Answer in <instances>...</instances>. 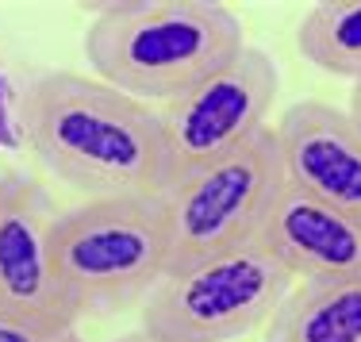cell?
Returning <instances> with one entry per match:
<instances>
[{
    "label": "cell",
    "mask_w": 361,
    "mask_h": 342,
    "mask_svg": "<svg viewBox=\"0 0 361 342\" xmlns=\"http://www.w3.org/2000/svg\"><path fill=\"white\" fill-rule=\"evenodd\" d=\"M35 161L85 200L169 189L161 119L150 104L73 70L35 77L20 104Z\"/></svg>",
    "instance_id": "1"
},
{
    "label": "cell",
    "mask_w": 361,
    "mask_h": 342,
    "mask_svg": "<svg viewBox=\"0 0 361 342\" xmlns=\"http://www.w3.org/2000/svg\"><path fill=\"white\" fill-rule=\"evenodd\" d=\"M243 47V20L216 0H123L100 8L85 31L97 81L142 104H169Z\"/></svg>",
    "instance_id": "2"
},
{
    "label": "cell",
    "mask_w": 361,
    "mask_h": 342,
    "mask_svg": "<svg viewBox=\"0 0 361 342\" xmlns=\"http://www.w3.org/2000/svg\"><path fill=\"white\" fill-rule=\"evenodd\" d=\"M169 254L161 196L81 200L54 219V269L73 319L116 312L154 293L169 273Z\"/></svg>",
    "instance_id": "3"
},
{
    "label": "cell",
    "mask_w": 361,
    "mask_h": 342,
    "mask_svg": "<svg viewBox=\"0 0 361 342\" xmlns=\"http://www.w3.org/2000/svg\"><path fill=\"white\" fill-rule=\"evenodd\" d=\"M296 288L257 243L169 269L142 307V331L166 342H235L265 327Z\"/></svg>",
    "instance_id": "4"
},
{
    "label": "cell",
    "mask_w": 361,
    "mask_h": 342,
    "mask_svg": "<svg viewBox=\"0 0 361 342\" xmlns=\"http://www.w3.org/2000/svg\"><path fill=\"white\" fill-rule=\"evenodd\" d=\"M281 189H285V169H281L273 127L257 131L238 150L177 177L161 193L169 216V246H173L169 269L254 243Z\"/></svg>",
    "instance_id": "5"
},
{
    "label": "cell",
    "mask_w": 361,
    "mask_h": 342,
    "mask_svg": "<svg viewBox=\"0 0 361 342\" xmlns=\"http://www.w3.org/2000/svg\"><path fill=\"white\" fill-rule=\"evenodd\" d=\"M281 89V73L265 50L246 42L223 70L196 81L188 92L161 104V142H166L169 185L192 169L250 142L265 131V116Z\"/></svg>",
    "instance_id": "6"
},
{
    "label": "cell",
    "mask_w": 361,
    "mask_h": 342,
    "mask_svg": "<svg viewBox=\"0 0 361 342\" xmlns=\"http://www.w3.org/2000/svg\"><path fill=\"white\" fill-rule=\"evenodd\" d=\"M54 219L35 177L0 173V312L77 323L54 269Z\"/></svg>",
    "instance_id": "7"
},
{
    "label": "cell",
    "mask_w": 361,
    "mask_h": 342,
    "mask_svg": "<svg viewBox=\"0 0 361 342\" xmlns=\"http://www.w3.org/2000/svg\"><path fill=\"white\" fill-rule=\"evenodd\" d=\"M277 131L285 185L361 216V127L326 100L292 104Z\"/></svg>",
    "instance_id": "8"
},
{
    "label": "cell",
    "mask_w": 361,
    "mask_h": 342,
    "mask_svg": "<svg viewBox=\"0 0 361 342\" xmlns=\"http://www.w3.org/2000/svg\"><path fill=\"white\" fill-rule=\"evenodd\" d=\"M281 262L292 281H357L361 216L285 185L254 238Z\"/></svg>",
    "instance_id": "9"
},
{
    "label": "cell",
    "mask_w": 361,
    "mask_h": 342,
    "mask_svg": "<svg viewBox=\"0 0 361 342\" xmlns=\"http://www.w3.org/2000/svg\"><path fill=\"white\" fill-rule=\"evenodd\" d=\"M265 342H361V277L296 285L265 323Z\"/></svg>",
    "instance_id": "10"
},
{
    "label": "cell",
    "mask_w": 361,
    "mask_h": 342,
    "mask_svg": "<svg viewBox=\"0 0 361 342\" xmlns=\"http://www.w3.org/2000/svg\"><path fill=\"white\" fill-rule=\"evenodd\" d=\"M296 47L319 70L361 81V0H323L307 8Z\"/></svg>",
    "instance_id": "11"
},
{
    "label": "cell",
    "mask_w": 361,
    "mask_h": 342,
    "mask_svg": "<svg viewBox=\"0 0 361 342\" xmlns=\"http://www.w3.org/2000/svg\"><path fill=\"white\" fill-rule=\"evenodd\" d=\"M0 342H85L77 323L31 319V315L0 312Z\"/></svg>",
    "instance_id": "12"
},
{
    "label": "cell",
    "mask_w": 361,
    "mask_h": 342,
    "mask_svg": "<svg viewBox=\"0 0 361 342\" xmlns=\"http://www.w3.org/2000/svg\"><path fill=\"white\" fill-rule=\"evenodd\" d=\"M350 116L361 127V81H354V92H350Z\"/></svg>",
    "instance_id": "13"
},
{
    "label": "cell",
    "mask_w": 361,
    "mask_h": 342,
    "mask_svg": "<svg viewBox=\"0 0 361 342\" xmlns=\"http://www.w3.org/2000/svg\"><path fill=\"white\" fill-rule=\"evenodd\" d=\"M111 342H166V338H154L150 331H131V335H119V338H111Z\"/></svg>",
    "instance_id": "14"
}]
</instances>
